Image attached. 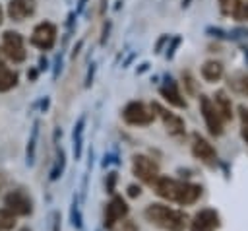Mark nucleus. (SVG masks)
Here are the masks:
<instances>
[{"instance_id":"obj_22","label":"nucleus","mask_w":248,"mask_h":231,"mask_svg":"<svg viewBox=\"0 0 248 231\" xmlns=\"http://www.w3.org/2000/svg\"><path fill=\"white\" fill-rule=\"evenodd\" d=\"M83 124H85V116H79L76 126H74V149H76V155L79 157L81 153V132H83Z\"/></svg>"},{"instance_id":"obj_33","label":"nucleus","mask_w":248,"mask_h":231,"mask_svg":"<svg viewBox=\"0 0 248 231\" xmlns=\"http://www.w3.org/2000/svg\"><path fill=\"white\" fill-rule=\"evenodd\" d=\"M46 68H48V60L45 56H41L39 58V70H46Z\"/></svg>"},{"instance_id":"obj_4","label":"nucleus","mask_w":248,"mask_h":231,"mask_svg":"<svg viewBox=\"0 0 248 231\" xmlns=\"http://www.w3.org/2000/svg\"><path fill=\"white\" fill-rule=\"evenodd\" d=\"M122 118L128 122V124H134V126H145V124H151L153 118H155V113L141 101H130L124 111H122Z\"/></svg>"},{"instance_id":"obj_16","label":"nucleus","mask_w":248,"mask_h":231,"mask_svg":"<svg viewBox=\"0 0 248 231\" xmlns=\"http://www.w3.org/2000/svg\"><path fill=\"white\" fill-rule=\"evenodd\" d=\"M213 105L217 109V113L221 115L223 120H231L232 118V105H231V97H227L225 91H217L215 93V99H213Z\"/></svg>"},{"instance_id":"obj_2","label":"nucleus","mask_w":248,"mask_h":231,"mask_svg":"<svg viewBox=\"0 0 248 231\" xmlns=\"http://www.w3.org/2000/svg\"><path fill=\"white\" fill-rule=\"evenodd\" d=\"M143 215L149 223L161 227L163 231H184V227L188 225V215L184 212L169 208L165 204H149Z\"/></svg>"},{"instance_id":"obj_28","label":"nucleus","mask_w":248,"mask_h":231,"mask_svg":"<svg viewBox=\"0 0 248 231\" xmlns=\"http://www.w3.org/2000/svg\"><path fill=\"white\" fill-rule=\"evenodd\" d=\"M116 231H138V227H136L132 221H128V219H126V221H122V225H120Z\"/></svg>"},{"instance_id":"obj_13","label":"nucleus","mask_w":248,"mask_h":231,"mask_svg":"<svg viewBox=\"0 0 248 231\" xmlns=\"http://www.w3.org/2000/svg\"><path fill=\"white\" fill-rule=\"evenodd\" d=\"M192 153L198 157V159H202L203 163H207V165H215V161H217V151H215V148L205 140V138H202V136H194V144H192Z\"/></svg>"},{"instance_id":"obj_35","label":"nucleus","mask_w":248,"mask_h":231,"mask_svg":"<svg viewBox=\"0 0 248 231\" xmlns=\"http://www.w3.org/2000/svg\"><path fill=\"white\" fill-rule=\"evenodd\" d=\"M6 68V62H4V54H2V49H0V70Z\"/></svg>"},{"instance_id":"obj_11","label":"nucleus","mask_w":248,"mask_h":231,"mask_svg":"<svg viewBox=\"0 0 248 231\" xmlns=\"http://www.w3.org/2000/svg\"><path fill=\"white\" fill-rule=\"evenodd\" d=\"M151 111H157V115L163 118V124H165V128H167V132L170 136H182L184 134V120L178 115L163 109L159 103H153L151 105Z\"/></svg>"},{"instance_id":"obj_34","label":"nucleus","mask_w":248,"mask_h":231,"mask_svg":"<svg viewBox=\"0 0 248 231\" xmlns=\"http://www.w3.org/2000/svg\"><path fill=\"white\" fill-rule=\"evenodd\" d=\"M37 74H39V70H37V68H31V70L27 72V78H29L31 82H35V80H37Z\"/></svg>"},{"instance_id":"obj_31","label":"nucleus","mask_w":248,"mask_h":231,"mask_svg":"<svg viewBox=\"0 0 248 231\" xmlns=\"http://www.w3.org/2000/svg\"><path fill=\"white\" fill-rule=\"evenodd\" d=\"M169 41V35H163L159 41H157V45H155V52H161V49H163V45Z\"/></svg>"},{"instance_id":"obj_6","label":"nucleus","mask_w":248,"mask_h":231,"mask_svg":"<svg viewBox=\"0 0 248 231\" xmlns=\"http://www.w3.org/2000/svg\"><path fill=\"white\" fill-rule=\"evenodd\" d=\"M132 173L147 184H153L161 177L159 175V165L147 155H134L132 157Z\"/></svg>"},{"instance_id":"obj_24","label":"nucleus","mask_w":248,"mask_h":231,"mask_svg":"<svg viewBox=\"0 0 248 231\" xmlns=\"http://www.w3.org/2000/svg\"><path fill=\"white\" fill-rule=\"evenodd\" d=\"M182 82H184V85H186L188 93H196V80L192 78V74H190V72H182Z\"/></svg>"},{"instance_id":"obj_5","label":"nucleus","mask_w":248,"mask_h":231,"mask_svg":"<svg viewBox=\"0 0 248 231\" xmlns=\"http://www.w3.org/2000/svg\"><path fill=\"white\" fill-rule=\"evenodd\" d=\"M4 206L6 210H10L14 215H29L33 212V200L31 196L23 190V188H16L10 190L4 196Z\"/></svg>"},{"instance_id":"obj_21","label":"nucleus","mask_w":248,"mask_h":231,"mask_svg":"<svg viewBox=\"0 0 248 231\" xmlns=\"http://www.w3.org/2000/svg\"><path fill=\"white\" fill-rule=\"evenodd\" d=\"M16 227V215L6 210V208H0V231H12Z\"/></svg>"},{"instance_id":"obj_27","label":"nucleus","mask_w":248,"mask_h":231,"mask_svg":"<svg viewBox=\"0 0 248 231\" xmlns=\"http://www.w3.org/2000/svg\"><path fill=\"white\" fill-rule=\"evenodd\" d=\"M114 182H116V173H108V179H107V190L108 192H114Z\"/></svg>"},{"instance_id":"obj_39","label":"nucleus","mask_w":248,"mask_h":231,"mask_svg":"<svg viewBox=\"0 0 248 231\" xmlns=\"http://www.w3.org/2000/svg\"><path fill=\"white\" fill-rule=\"evenodd\" d=\"M19 231H31V229H29V227H23V229H19Z\"/></svg>"},{"instance_id":"obj_38","label":"nucleus","mask_w":248,"mask_h":231,"mask_svg":"<svg viewBox=\"0 0 248 231\" xmlns=\"http://www.w3.org/2000/svg\"><path fill=\"white\" fill-rule=\"evenodd\" d=\"M2 21H4V10H2V6H0V25H2Z\"/></svg>"},{"instance_id":"obj_36","label":"nucleus","mask_w":248,"mask_h":231,"mask_svg":"<svg viewBox=\"0 0 248 231\" xmlns=\"http://www.w3.org/2000/svg\"><path fill=\"white\" fill-rule=\"evenodd\" d=\"M4 186H6V177H4L2 173H0V190H2Z\"/></svg>"},{"instance_id":"obj_32","label":"nucleus","mask_w":248,"mask_h":231,"mask_svg":"<svg viewBox=\"0 0 248 231\" xmlns=\"http://www.w3.org/2000/svg\"><path fill=\"white\" fill-rule=\"evenodd\" d=\"M93 72H95V64H91L89 72H87V78H85V85H91V80H93Z\"/></svg>"},{"instance_id":"obj_20","label":"nucleus","mask_w":248,"mask_h":231,"mask_svg":"<svg viewBox=\"0 0 248 231\" xmlns=\"http://www.w3.org/2000/svg\"><path fill=\"white\" fill-rule=\"evenodd\" d=\"M37 136H39V122L33 124V128H31V136H29V140H27V149H25V161H27V165H33V163H35Z\"/></svg>"},{"instance_id":"obj_25","label":"nucleus","mask_w":248,"mask_h":231,"mask_svg":"<svg viewBox=\"0 0 248 231\" xmlns=\"http://www.w3.org/2000/svg\"><path fill=\"white\" fill-rule=\"evenodd\" d=\"M240 113H242V138L246 140V144H248V111L244 109V107H240Z\"/></svg>"},{"instance_id":"obj_15","label":"nucleus","mask_w":248,"mask_h":231,"mask_svg":"<svg viewBox=\"0 0 248 231\" xmlns=\"http://www.w3.org/2000/svg\"><path fill=\"white\" fill-rule=\"evenodd\" d=\"M159 91H161V95L165 97V101H167L169 105H174V107H178V109H184V107H186V101H184L182 93L178 91L176 82H174L170 76H165V85H163Z\"/></svg>"},{"instance_id":"obj_29","label":"nucleus","mask_w":248,"mask_h":231,"mask_svg":"<svg viewBox=\"0 0 248 231\" xmlns=\"http://www.w3.org/2000/svg\"><path fill=\"white\" fill-rule=\"evenodd\" d=\"M140 194H141V188H140L138 184H130V186H128V196L136 198V196H140Z\"/></svg>"},{"instance_id":"obj_17","label":"nucleus","mask_w":248,"mask_h":231,"mask_svg":"<svg viewBox=\"0 0 248 231\" xmlns=\"http://www.w3.org/2000/svg\"><path fill=\"white\" fill-rule=\"evenodd\" d=\"M202 76L205 82H219L223 78V64L217 60H207L202 66Z\"/></svg>"},{"instance_id":"obj_3","label":"nucleus","mask_w":248,"mask_h":231,"mask_svg":"<svg viewBox=\"0 0 248 231\" xmlns=\"http://www.w3.org/2000/svg\"><path fill=\"white\" fill-rule=\"evenodd\" d=\"M2 54L12 62H23L27 58L23 37L17 31H4V35H2Z\"/></svg>"},{"instance_id":"obj_7","label":"nucleus","mask_w":248,"mask_h":231,"mask_svg":"<svg viewBox=\"0 0 248 231\" xmlns=\"http://www.w3.org/2000/svg\"><path fill=\"white\" fill-rule=\"evenodd\" d=\"M56 43V25L50 21H41L35 25L31 33V45L41 49V50H50Z\"/></svg>"},{"instance_id":"obj_26","label":"nucleus","mask_w":248,"mask_h":231,"mask_svg":"<svg viewBox=\"0 0 248 231\" xmlns=\"http://www.w3.org/2000/svg\"><path fill=\"white\" fill-rule=\"evenodd\" d=\"M178 43H180V37H174V39H172V43L167 47V58H172V54H174V49L178 47Z\"/></svg>"},{"instance_id":"obj_10","label":"nucleus","mask_w":248,"mask_h":231,"mask_svg":"<svg viewBox=\"0 0 248 231\" xmlns=\"http://www.w3.org/2000/svg\"><path fill=\"white\" fill-rule=\"evenodd\" d=\"M37 10V0H10L6 14L10 19L14 21H23L27 17H31Z\"/></svg>"},{"instance_id":"obj_19","label":"nucleus","mask_w":248,"mask_h":231,"mask_svg":"<svg viewBox=\"0 0 248 231\" xmlns=\"http://www.w3.org/2000/svg\"><path fill=\"white\" fill-rule=\"evenodd\" d=\"M17 85V72L4 68L0 70V91H10Z\"/></svg>"},{"instance_id":"obj_9","label":"nucleus","mask_w":248,"mask_h":231,"mask_svg":"<svg viewBox=\"0 0 248 231\" xmlns=\"http://www.w3.org/2000/svg\"><path fill=\"white\" fill-rule=\"evenodd\" d=\"M221 225V217L215 210L205 208L198 212L190 223V231H217Z\"/></svg>"},{"instance_id":"obj_8","label":"nucleus","mask_w":248,"mask_h":231,"mask_svg":"<svg viewBox=\"0 0 248 231\" xmlns=\"http://www.w3.org/2000/svg\"><path fill=\"white\" fill-rule=\"evenodd\" d=\"M200 109H202V116L209 128V132L213 136H221L223 134V118L221 115L217 113L213 101L207 97V95H200Z\"/></svg>"},{"instance_id":"obj_12","label":"nucleus","mask_w":248,"mask_h":231,"mask_svg":"<svg viewBox=\"0 0 248 231\" xmlns=\"http://www.w3.org/2000/svg\"><path fill=\"white\" fill-rule=\"evenodd\" d=\"M128 215V206L120 196H112V200L107 204L105 208V225L107 227H114L116 223H120V219H124Z\"/></svg>"},{"instance_id":"obj_14","label":"nucleus","mask_w":248,"mask_h":231,"mask_svg":"<svg viewBox=\"0 0 248 231\" xmlns=\"http://www.w3.org/2000/svg\"><path fill=\"white\" fill-rule=\"evenodd\" d=\"M219 8L236 21H248V0H219Z\"/></svg>"},{"instance_id":"obj_1","label":"nucleus","mask_w":248,"mask_h":231,"mask_svg":"<svg viewBox=\"0 0 248 231\" xmlns=\"http://www.w3.org/2000/svg\"><path fill=\"white\" fill-rule=\"evenodd\" d=\"M155 192L169 200V202H176L182 206L194 204L200 196H202V186L194 184V182H184V181H176V179H169V177H159L153 184Z\"/></svg>"},{"instance_id":"obj_37","label":"nucleus","mask_w":248,"mask_h":231,"mask_svg":"<svg viewBox=\"0 0 248 231\" xmlns=\"http://www.w3.org/2000/svg\"><path fill=\"white\" fill-rule=\"evenodd\" d=\"M85 2H87V0H79V4H78V12H81V10H83V6H85Z\"/></svg>"},{"instance_id":"obj_23","label":"nucleus","mask_w":248,"mask_h":231,"mask_svg":"<svg viewBox=\"0 0 248 231\" xmlns=\"http://www.w3.org/2000/svg\"><path fill=\"white\" fill-rule=\"evenodd\" d=\"M62 169H64V151L58 149V159H56V163H54V169L50 171V179H52V181L58 179L60 173H62Z\"/></svg>"},{"instance_id":"obj_30","label":"nucleus","mask_w":248,"mask_h":231,"mask_svg":"<svg viewBox=\"0 0 248 231\" xmlns=\"http://www.w3.org/2000/svg\"><path fill=\"white\" fill-rule=\"evenodd\" d=\"M52 231H60V214L58 212L52 214Z\"/></svg>"},{"instance_id":"obj_18","label":"nucleus","mask_w":248,"mask_h":231,"mask_svg":"<svg viewBox=\"0 0 248 231\" xmlns=\"http://www.w3.org/2000/svg\"><path fill=\"white\" fill-rule=\"evenodd\" d=\"M229 87L234 91V93H240V95H248V74L244 72H236L232 76H229Z\"/></svg>"}]
</instances>
